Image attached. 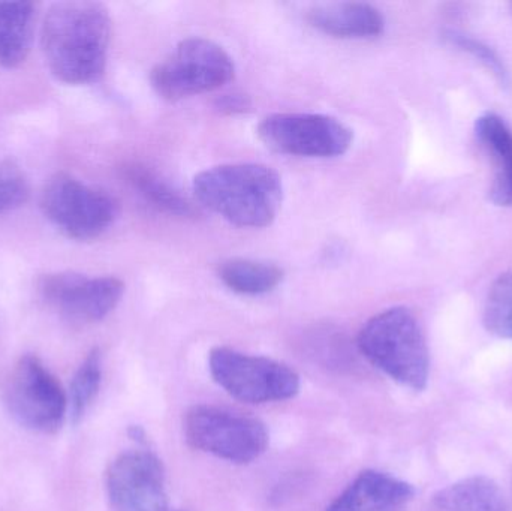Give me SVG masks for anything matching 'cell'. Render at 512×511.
Wrapping results in <instances>:
<instances>
[{"label":"cell","mask_w":512,"mask_h":511,"mask_svg":"<svg viewBox=\"0 0 512 511\" xmlns=\"http://www.w3.org/2000/svg\"><path fill=\"white\" fill-rule=\"evenodd\" d=\"M219 278L234 293L261 296L282 282L283 270L267 261L231 258L219 266Z\"/></svg>","instance_id":"cell-17"},{"label":"cell","mask_w":512,"mask_h":511,"mask_svg":"<svg viewBox=\"0 0 512 511\" xmlns=\"http://www.w3.org/2000/svg\"><path fill=\"white\" fill-rule=\"evenodd\" d=\"M35 6L30 2H0V63L17 68L32 45Z\"/></svg>","instance_id":"cell-16"},{"label":"cell","mask_w":512,"mask_h":511,"mask_svg":"<svg viewBox=\"0 0 512 511\" xmlns=\"http://www.w3.org/2000/svg\"><path fill=\"white\" fill-rule=\"evenodd\" d=\"M358 348L391 380L415 392L426 389L429 348L420 323L409 309L397 306L370 318L358 335Z\"/></svg>","instance_id":"cell-3"},{"label":"cell","mask_w":512,"mask_h":511,"mask_svg":"<svg viewBox=\"0 0 512 511\" xmlns=\"http://www.w3.org/2000/svg\"><path fill=\"white\" fill-rule=\"evenodd\" d=\"M414 497V486L390 474L369 470L361 473L327 511H406Z\"/></svg>","instance_id":"cell-12"},{"label":"cell","mask_w":512,"mask_h":511,"mask_svg":"<svg viewBox=\"0 0 512 511\" xmlns=\"http://www.w3.org/2000/svg\"><path fill=\"white\" fill-rule=\"evenodd\" d=\"M197 200L240 228H264L276 219L283 200L282 177L262 164H227L194 179Z\"/></svg>","instance_id":"cell-2"},{"label":"cell","mask_w":512,"mask_h":511,"mask_svg":"<svg viewBox=\"0 0 512 511\" xmlns=\"http://www.w3.org/2000/svg\"><path fill=\"white\" fill-rule=\"evenodd\" d=\"M315 29L336 38L369 39L382 35L385 18L375 6L363 2L331 3L307 15Z\"/></svg>","instance_id":"cell-13"},{"label":"cell","mask_w":512,"mask_h":511,"mask_svg":"<svg viewBox=\"0 0 512 511\" xmlns=\"http://www.w3.org/2000/svg\"><path fill=\"white\" fill-rule=\"evenodd\" d=\"M251 99L243 93H227L218 96L215 107L224 114H242L251 110Z\"/></svg>","instance_id":"cell-23"},{"label":"cell","mask_w":512,"mask_h":511,"mask_svg":"<svg viewBox=\"0 0 512 511\" xmlns=\"http://www.w3.org/2000/svg\"><path fill=\"white\" fill-rule=\"evenodd\" d=\"M234 74L233 57L221 45L206 38H188L153 68L150 83L162 98L179 101L221 89Z\"/></svg>","instance_id":"cell-4"},{"label":"cell","mask_w":512,"mask_h":511,"mask_svg":"<svg viewBox=\"0 0 512 511\" xmlns=\"http://www.w3.org/2000/svg\"><path fill=\"white\" fill-rule=\"evenodd\" d=\"M475 135L492 156L495 177L490 200L501 207L512 206V131L501 116L486 113L475 122Z\"/></svg>","instance_id":"cell-14"},{"label":"cell","mask_w":512,"mask_h":511,"mask_svg":"<svg viewBox=\"0 0 512 511\" xmlns=\"http://www.w3.org/2000/svg\"><path fill=\"white\" fill-rule=\"evenodd\" d=\"M111 20L96 2H60L42 24V51L51 74L66 84H92L107 66Z\"/></svg>","instance_id":"cell-1"},{"label":"cell","mask_w":512,"mask_h":511,"mask_svg":"<svg viewBox=\"0 0 512 511\" xmlns=\"http://www.w3.org/2000/svg\"><path fill=\"white\" fill-rule=\"evenodd\" d=\"M102 381V356L98 348L87 354L72 378L68 395V417L72 425H78L98 396Z\"/></svg>","instance_id":"cell-19"},{"label":"cell","mask_w":512,"mask_h":511,"mask_svg":"<svg viewBox=\"0 0 512 511\" xmlns=\"http://www.w3.org/2000/svg\"><path fill=\"white\" fill-rule=\"evenodd\" d=\"M126 179L150 206L171 215L189 216L194 213L192 204L180 195L179 191L146 167H140V165L129 167L126 170Z\"/></svg>","instance_id":"cell-18"},{"label":"cell","mask_w":512,"mask_h":511,"mask_svg":"<svg viewBox=\"0 0 512 511\" xmlns=\"http://www.w3.org/2000/svg\"><path fill=\"white\" fill-rule=\"evenodd\" d=\"M183 429L194 449L233 464H251L268 446L264 423L227 408L197 405L186 413Z\"/></svg>","instance_id":"cell-5"},{"label":"cell","mask_w":512,"mask_h":511,"mask_svg":"<svg viewBox=\"0 0 512 511\" xmlns=\"http://www.w3.org/2000/svg\"><path fill=\"white\" fill-rule=\"evenodd\" d=\"M429 511H511V507L492 479L475 476L439 491Z\"/></svg>","instance_id":"cell-15"},{"label":"cell","mask_w":512,"mask_h":511,"mask_svg":"<svg viewBox=\"0 0 512 511\" xmlns=\"http://www.w3.org/2000/svg\"><path fill=\"white\" fill-rule=\"evenodd\" d=\"M107 491L117 511H167L164 465L147 450L123 453L110 465Z\"/></svg>","instance_id":"cell-11"},{"label":"cell","mask_w":512,"mask_h":511,"mask_svg":"<svg viewBox=\"0 0 512 511\" xmlns=\"http://www.w3.org/2000/svg\"><path fill=\"white\" fill-rule=\"evenodd\" d=\"M484 326L499 338L512 339V269L499 276L490 288Z\"/></svg>","instance_id":"cell-20"},{"label":"cell","mask_w":512,"mask_h":511,"mask_svg":"<svg viewBox=\"0 0 512 511\" xmlns=\"http://www.w3.org/2000/svg\"><path fill=\"white\" fill-rule=\"evenodd\" d=\"M9 413L24 428L56 434L68 416V395L44 363L26 354L18 360L6 386Z\"/></svg>","instance_id":"cell-7"},{"label":"cell","mask_w":512,"mask_h":511,"mask_svg":"<svg viewBox=\"0 0 512 511\" xmlns=\"http://www.w3.org/2000/svg\"><path fill=\"white\" fill-rule=\"evenodd\" d=\"M129 437H131L132 440L140 441V443H143L144 431L140 428V426H131V428H129Z\"/></svg>","instance_id":"cell-24"},{"label":"cell","mask_w":512,"mask_h":511,"mask_svg":"<svg viewBox=\"0 0 512 511\" xmlns=\"http://www.w3.org/2000/svg\"><path fill=\"white\" fill-rule=\"evenodd\" d=\"M41 207L54 227L77 240L96 239L119 215V206L113 197L68 174H57L47 183Z\"/></svg>","instance_id":"cell-8"},{"label":"cell","mask_w":512,"mask_h":511,"mask_svg":"<svg viewBox=\"0 0 512 511\" xmlns=\"http://www.w3.org/2000/svg\"><path fill=\"white\" fill-rule=\"evenodd\" d=\"M26 177L15 165H0V215L18 209L29 198Z\"/></svg>","instance_id":"cell-22"},{"label":"cell","mask_w":512,"mask_h":511,"mask_svg":"<svg viewBox=\"0 0 512 511\" xmlns=\"http://www.w3.org/2000/svg\"><path fill=\"white\" fill-rule=\"evenodd\" d=\"M444 39L448 44L471 54L474 59L483 63L495 75L496 80L501 83V86H510V72H508L504 60L499 57V54L492 47L484 44L480 39H475L472 36L466 35V33L459 32V30H445Z\"/></svg>","instance_id":"cell-21"},{"label":"cell","mask_w":512,"mask_h":511,"mask_svg":"<svg viewBox=\"0 0 512 511\" xmlns=\"http://www.w3.org/2000/svg\"><path fill=\"white\" fill-rule=\"evenodd\" d=\"M213 380L246 404L286 401L300 390V378L283 363L219 347L210 353Z\"/></svg>","instance_id":"cell-6"},{"label":"cell","mask_w":512,"mask_h":511,"mask_svg":"<svg viewBox=\"0 0 512 511\" xmlns=\"http://www.w3.org/2000/svg\"><path fill=\"white\" fill-rule=\"evenodd\" d=\"M39 291L45 302L65 317L96 323L116 309L125 285L113 276L89 278L80 273L62 272L44 276L39 281Z\"/></svg>","instance_id":"cell-10"},{"label":"cell","mask_w":512,"mask_h":511,"mask_svg":"<svg viewBox=\"0 0 512 511\" xmlns=\"http://www.w3.org/2000/svg\"><path fill=\"white\" fill-rule=\"evenodd\" d=\"M258 135L270 149L304 158L345 155L354 138L340 120L309 113L271 114L259 123Z\"/></svg>","instance_id":"cell-9"}]
</instances>
